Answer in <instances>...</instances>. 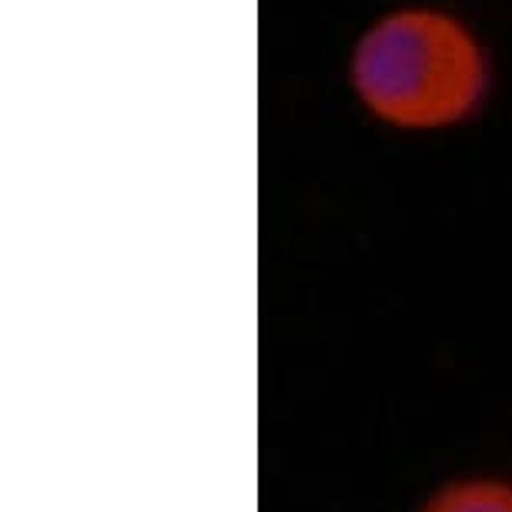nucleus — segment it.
Here are the masks:
<instances>
[{
	"label": "nucleus",
	"instance_id": "obj_2",
	"mask_svg": "<svg viewBox=\"0 0 512 512\" xmlns=\"http://www.w3.org/2000/svg\"><path fill=\"white\" fill-rule=\"evenodd\" d=\"M422 512H512V482L459 479L439 489Z\"/></svg>",
	"mask_w": 512,
	"mask_h": 512
},
{
	"label": "nucleus",
	"instance_id": "obj_1",
	"mask_svg": "<svg viewBox=\"0 0 512 512\" xmlns=\"http://www.w3.org/2000/svg\"><path fill=\"white\" fill-rule=\"evenodd\" d=\"M365 111L402 131H439L479 108L489 64L479 37L439 7H395L362 31L349 61Z\"/></svg>",
	"mask_w": 512,
	"mask_h": 512
}]
</instances>
